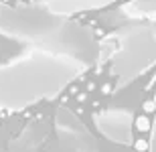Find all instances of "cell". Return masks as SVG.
Listing matches in <instances>:
<instances>
[{"instance_id":"6da1fadb","label":"cell","mask_w":156,"mask_h":152,"mask_svg":"<svg viewBox=\"0 0 156 152\" xmlns=\"http://www.w3.org/2000/svg\"><path fill=\"white\" fill-rule=\"evenodd\" d=\"M0 35L30 49L75 59L87 69L98 63L99 39L89 27L30 0L0 4Z\"/></svg>"},{"instance_id":"7a4b0ae2","label":"cell","mask_w":156,"mask_h":152,"mask_svg":"<svg viewBox=\"0 0 156 152\" xmlns=\"http://www.w3.org/2000/svg\"><path fill=\"white\" fill-rule=\"evenodd\" d=\"M85 69L75 59L29 49L0 65V111H23L39 101L55 100Z\"/></svg>"},{"instance_id":"3957f363","label":"cell","mask_w":156,"mask_h":152,"mask_svg":"<svg viewBox=\"0 0 156 152\" xmlns=\"http://www.w3.org/2000/svg\"><path fill=\"white\" fill-rule=\"evenodd\" d=\"M112 33L118 39V51L108 65L114 95L156 67V27L154 23H130Z\"/></svg>"},{"instance_id":"277c9868","label":"cell","mask_w":156,"mask_h":152,"mask_svg":"<svg viewBox=\"0 0 156 152\" xmlns=\"http://www.w3.org/2000/svg\"><path fill=\"white\" fill-rule=\"evenodd\" d=\"M53 128L57 130L59 138L73 152H99L95 136L83 126L79 118L67 108H59L53 120Z\"/></svg>"},{"instance_id":"5b68a950","label":"cell","mask_w":156,"mask_h":152,"mask_svg":"<svg viewBox=\"0 0 156 152\" xmlns=\"http://www.w3.org/2000/svg\"><path fill=\"white\" fill-rule=\"evenodd\" d=\"M93 124L104 138L122 144L132 146L134 144V114L124 108H108L98 114H93Z\"/></svg>"},{"instance_id":"8992f818","label":"cell","mask_w":156,"mask_h":152,"mask_svg":"<svg viewBox=\"0 0 156 152\" xmlns=\"http://www.w3.org/2000/svg\"><path fill=\"white\" fill-rule=\"evenodd\" d=\"M49 132H51L49 120H45V118L33 120L20 130V134L16 138L10 140L6 152H39V148L47 140Z\"/></svg>"},{"instance_id":"52a82bcc","label":"cell","mask_w":156,"mask_h":152,"mask_svg":"<svg viewBox=\"0 0 156 152\" xmlns=\"http://www.w3.org/2000/svg\"><path fill=\"white\" fill-rule=\"evenodd\" d=\"M37 4L47 6L49 10L63 14V16H75L77 12H93L104 10L108 6L116 4L118 0H30Z\"/></svg>"},{"instance_id":"ba28073f","label":"cell","mask_w":156,"mask_h":152,"mask_svg":"<svg viewBox=\"0 0 156 152\" xmlns=\"http://www.w3.org/2000/svg\"><path fill=\"white\" fill-rule=\"evenodd\" d=\"M120 14L130 23H156V0H130Z\"/></svg>"},{"instance_id":"9c48e42d","label":"cell","mask_w":156,"mask_h":152,"mask_svg":"<svg viewBox=\"0 0 156 152\" xmlns=\"http://www.w3.org/2000/svg\"><path fill=\"white\" fill-rule=\"evenodd\" d=\"M148 152H156V111H154V120L150 124V138H148Z\"/></svg>"}]
</instances>
